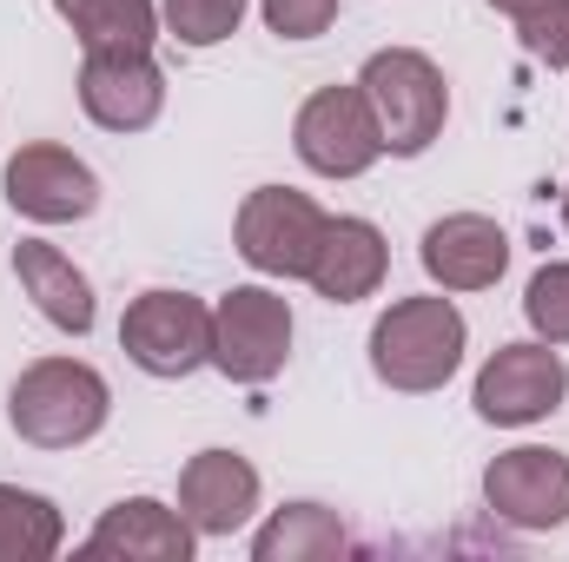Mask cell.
Here are the masks:
<instances>
[{
    "instance_id": "cell-1",
    "label": "cell",
    "mask_w": 569,
    "mask_h": 562,
    "mask_svg": "<svg viewBox=\"0 0 569 562\" xmlns=\"http://www.w3.org/2000/svg\"><path fill=\"white\" fill-rule=\"evenodd\" d=\"M107 411H113V391L80 358H40L7 391V423L33 450H73V443H87L107 423Z\"/></svg>"
},
{
    "instance_id": "cell-23",
    "label": "cell",
    "mask_w": 569,
    "mask_h": 562,
    "mask_svg": "<svg viewBox=\"0 0 569 562\" xmlns=\"http://www.w3.org/2000/svg\"><path fill=\"white\" fill-rule=\"evenodd\" d=\"M259 7H266V27L279 40H318L338 20V0H259Z\"/></svg>"
},
{
    "instance_id": "cell-13",
    "label": "cell",
    "mask_w": 569,
    "mask_h": 562,
    "mask_svg": "<svg viewBox=\"0 0 569 562\" xmlns=\"http://www.w3.org/2000/svg\"><path fill=\"white\" fill-rule=\"evenodd\" d=\"M503 265H510V239L483 212H450L425 232V272L443 291H483L503 279Z\"/></svg>"
},
{
    "instance_id": "cell-20",
    "label": "cell",
    "mask_w": 569,
    "mask_h": 562,
    "mask_svg": "<svg viewBox=\"0 0 569 562\" xmlns=\"http://www.w3.org/2000/svg\"><path fill=\"white\" fill-rule=\"evenodd\" d=\"M490 7L517 20L523 47L543 67H569V0H490Z\"/></svg>"
},
{
    "instance_id": "cell-18",
    "label": "cell",
    "mask_w": 569,
    "mask_h": 562,
    "mask_svg": "<svg viewBox=\"0 0 569 562\" xmlns=\"http://www.w3.org/2000/svg\"><path fill=\"white\" fill-rule=\"evenodd\" d=\"M60 20L80 33L87 53H107V47H152V0H53Z\"/></svg>"
},
{
    "instance_id": "cell-2",
    "label": "cell",
    "mask_w": 569,
    "mask_h": 562,
    "mask_svg": "<svg viewBox=\"0 0 569 562\" xmlns=\"http://www.w3.org/2000/svg\"><path fill=\"white\" fill-rule=\"evenodd\" d=\"M463 364V311L450 298H398L371 324V371L391 391H437Z\"/></svg>"
},
{
    "instance_id": "cell-7",
    "label": "cell",
    "mask_w": 569,
    "mask_h": 562,
    "mask_svg": "<svg viewBox=\"0 0 569 562\" xmlns=\"http://www.w3.org/2000/svg\"><path fill=\"white\" fill-rule=\"evenodd\" d=\"M318 239H325V212L291 185H259L239 205V259L266 279H305Z\"/></svg>"
},
{
    "instance_id": "cell-6",
    "label": "cell",
    "mask_w": 569,
    "mask_h": 562,
    "mask_svg": "<svg viewBox=\"0 0 569 562\" xmlns=\"http://www.w3.org/2000/svg\"><path fill=\"white\" fill-rule=\"evenodd\" d=\"M291 145L325 179H358V172H371L385 159V133H378V113H371L365 87H318L298 107Z\"/></svg>"
},
{
    "instance_id": "cell-22",
    "label": "cell",
    "mask_w": 569,
    "mask_h": 562,
    "mask_svg": "<svg viewBox=\"0 0 569 562\" xmlns=\"http://www.w3.org/2000/svg\"><path fill=\"white\" fill-rule=\"evenodd\" d=\"M523 318L543 344H569V265H543L523 291Z\"/></svg>"
},
{
    "instance_id": "cell-3",
    "label": "cell",
    "mask_w": 569,
    "mask_h": 562,
    "mask_svg": "<svg viewBox=\"0 0 569 562\" xmlns=\"http://www.w3.org/2000/svg\"><path fill=\"white\" fill-rule=\"evenodd\" d=\"M371 113H378V133H385V152L398 159H418L437 133H443V113H450V87L437 73V60L418 53V47H385L365 60L358 73Z\"/></svg>"
},
{
    "instance_id": "cell-5",
    "label": "cell",
    "mask_w": 569,
    "mask_h": 562,
    "mask_svg": "<svg viewBox=\"0 0 569 562\" xmlns=\"http://www.w3.org/2000/svg\"><path fill=\"white\" fill-rule=\"evenodd\" d=\"M291 358V304L266 284H239L212 304V364L232 384H266Z\"/></svg>"
},
{
    "instance_id": "cell-15",
    "label": "cell",
    "mask_w": 569,
    "mask_h": 562,
    "mask_svg": "<svg viewBox=\"0 0 569 562\" xmlns=\"http://www.w3.org/2000/svg\"><path fill=\"white\" fill-rule=\"evenodd\" d=\"M87 556H127V562H186L192 556V523L152 496L113 503L100 530L87 536Z\"/></svg>"
},
{
    "instance_id": "cell-10",
    "label": "cell",
    "mask_w": 569,
    "mask_h": 562,
    "mask_svg": "<svg viewBox=\"0 0 569 562\" xmlns=\"http://www.w3.org/2000/svg\"><path fill=\"white\" fill-rule=\"evenodd\" d=\"M80 107L107 133H140L166 107V73L152 67V47H107L80 67Z\"/></svg>"
},
{
    "instance_id": "cell-17",
    "label": "cell",
    "mask_w": 569,
    "mask_h": 562,
    "mask_svg": "<svg viewBox=\"0 0 569 562\" xmlns=\"http://www.w3.org/2000/svg\"><path fill=\"white\" fill-rule=\"evenodd\" d=\"M345 550H351V530L318 503H284L252 543L259 562H318V556H345Z\"/></svg>"
},
{
    "instance_id": "cell-8",
    "label": "cell",
    "mask_w": 569,
    "mask_h": 562,
    "mask_svg": "<svg viewBox=\"0 0 569 562\" xmlns=\"http://www.w3.org/2000/svg\"><path fill=\"white\" fill-rule=\"evenodd\" d=\"M569 391V364L557 344H503L483 371H477V391H470V404H477V418L483 423H537L550 418L557 404H563Z\"/></svg>"
},
{
    "instance_id": "cell-24",
    "label": "cell",
    "mask_w": 569,
    "mask_h": 562,
    "mask_svg": "<svg viewBox=\"0 0 569 562\" xmlns=\"http://www.w3.org/2000/svg\"><path fill=\"white\" fill-rule=\"evenodd\" d=\"M563 225H569V192H563Z\"/></svg>"
},
{
    "instance_id": "cell-14",
    "label": "cell",
    "mask_w": 569,
    "mask_h": 562,
    "mask_svg": "<svg viewBox=\"0 0 569 562\" xmlns=\"http://www.w3.org/2000/svg\"><path fill=\"white\" fill-rule=\"evenodd\" d=\"M385 272H391V245H385V232L371 219H325V239H318L311 272H305L318 284V298L358 304V298H371L385 284Z\"/></svg>"
},
{
    "instance_id": "cell-4",
    "label": "cell",
    "mask_w": 569,
    "mask_h": 562,
    "mask_svg": "<svg viewBox=\"0 0 569 562\" xmlns=\"http://www.w3.org/2000/svg\"><path fill=\"white\" fill-rule=\"evenodd\" d=\"M120 351L152 378H192L212 364V311L192 291H146L120 318Z\"/></svg>"
},
{
    "instance_id": "cell-19",
    "label": "cell",
    "mask_w": 569,
    "mask_h": 562,
    "mask_svg": "<svg viewBox=\"0 0 569 562\" xmlns=\"http://www.w3.org/2000/svg\"><path fill=\"white\" fill-rule=\"evenodd\" d=\"M60 536H67V523L47 496L0 483V562H47L60 550Z\"/></svg>"
},
{
    "instance_id": "cell-9",
    "label": "cell",
    "mask_w": 569,
    "mask_h": 562,
    "mask_svg": "<svg viewBox=\"0 0 569 562\" xmlns=\"http://www.w3.org/2000/svg\"><path fill=\"white\" fill-rule=\"evenodd\" d=\"M7 205L33 225H67V219H87L100 205V179L67 145L33 140L7 159Z\"/></svg>"
},
{
    "instance_id": "cell-11",
    "label": "cell",
    "mask_w": 569,
    "mask_h": 562,
    "mask_svg": "<svg viewBox=\"0 0 569 562\" xmlns=\"http://www.w3.org/2000/svg\"><path fill=\"white\" fill-rule=\"evenodd\" d=\"M483 496L517 530H557V523H569V456L537 450V443L503 450L483 470Z\"/></svg>"
},
{
    "instance_id": "cell-12",
    "label": "cell",
    "mask_w": 569,
    "mask_h": 562,
    "mask_svg": "<svg viewBox=\"0 0 569 562\" xmlns=\"http://www.w3.org/2000/svg\"><path fill=\"white\" fill-rule=\"evenodd\" d=\"M259 510V470L239 450H199L179 470V516L199 536H232Z\"/></svg>"
},
{
    "instance_id": "cell-16",
    "label": "cell",
    "mask_w": 569,
    "mask_h": 562,
    "mask_svg": "<svg viewBox=\"0 0 569 562\" xmlns=\"http://www.w3.org/2000/svg\"><path fill=\"white\" fill-rule=\"evenodd\" d=\"M13 279H20V291L40 304L47 324H60V331H73V338L93 331V284H87V272H80L67 252H53V245H40V239H20V245H13Z\"/></svg>"
},
{
    "instance_id": "cell-21",
    "label": "cell",
    "mask_w": 569,
    "mask_h": 562,
    "mask_svg": "<svg viewBox=\"0 0 569 562\" xmlns=\"http://www.w3.org/2000/svg\"><path fill=\"white\" fill-rule=\"evenodd\" d=\"M159 13H166V33H172V40H186V47H219V40L239 33L246 0H159Z\"/></svg>"
}]
</instances>
